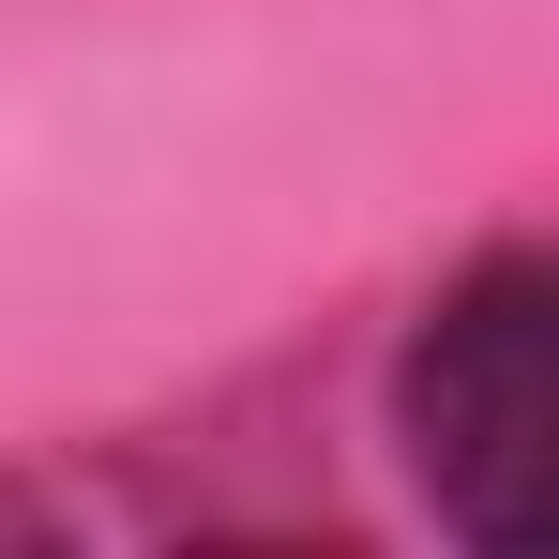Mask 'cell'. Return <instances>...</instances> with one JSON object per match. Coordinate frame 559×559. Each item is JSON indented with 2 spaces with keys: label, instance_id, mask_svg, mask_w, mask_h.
Masks as SVG:
<instances>
[{
  "label": "cell",
  "instance_id": "6da1fadb",
  "mask_svg": "<svg viewBox=\"0 0 559 559\" xmlns=\"http://www.w3.org/2000/svg\"><path fill=\"white\" fill-rule=\"evenodd\" d=\"M393 439L454 545L484 559L559 545V258L499 242L424 302V333L393 364Z\"/></svg>",
  "mask_w": 559,
  "mask_h": 559
}]
</instances>
